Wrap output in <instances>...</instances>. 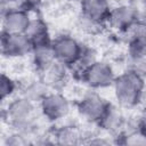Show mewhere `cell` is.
<instances>
[{
  "label": "cell",
  "instance_id": "cell-1",
  "mask_svg": "<svg viewBox=\"0 0 146 146\" xmlns=\"http://www.w3.org/2000/svg\"><path fill=\"white\" fill-rule=\"evenodd\" d=\"M113 89L120 106L125 108L136 107L143 102L145 96L146 76L133 68H129L116 76Z\"/></svg>",
  "mask_w": 146,
  "mask_h": 146
},
{
  "label": "cell",
  "instance_id": "cell-2",
  "mask_svg": "<svg viewBox=\"0 0 146 146\" xmlns=\"http://www.w3.org/2000/svg\"><path fill=\"white\" fill-rule=\"evenodd\" d=\"M34 113V102L25 96L9 99L3 112L8 123H10L17 131L26 133L32 127V119Z\"/></svg>",
  "mask_w": 146,
  "mask_h": 146
},
{
  "label": "cell",
  "instance_id": "cell-3",
  "mask_svg": "<svg viewBox=\"0 0 146 146\" xmlns=\"http://www.w3.org/2000/svg\"><path fill=\"white\" fill-rule=\"evenodd\" d=\"M81 82L92 90L105 89L113 87V83L116 79L113 67L102 60H96L86 67L79 75Z\"/></svg>",
  "mask_w": 146,
  "mask_h": 146
},
{
  "label": "cell",
  "instance_id": "cell-4",
  "mask_svg": "<svg viewBox=\"0 0 146 146\" xmlns=\"http://www.w3.org/2000/svg\"><path fill=\"white\" fill-rule=\"evenodd\" d=\"M111 105V103H108L96 91H89L79 99L76 103V108L79 114L88 122L99 124Z\"/></svg>",
  "mask_w": 146,
  "mask_h": 146
},
{
  "label": "cell",
  "instance_id": "cell-5",
  "mask_svg": "<svg viewBox=\"0 0 146 146\" xmlns=\"http://www.w3.org/2000/svg\"><path fill=\"white\" fill-rule=\"evenodd\" d=\"M83 44L68 34H60L52 39V49L56 60L70 68L79 60Z\"/></svg>",
  "mask_w": 146,
  "mask_h": 146
},
{
  "label": "cell",
  "instance_id": "cell-6",
  "mask_svg": "<svg viewBox=\"0 0 146 146\" xmlns=\"http://www.w3.org/2000/svg\"><path fill=\"white\" fill-rule=\"evenodd\" d=\"M41 114L51 122L59 121L67 116L71 110L68 99L60 92H48L39 103Z\"/></svg>",
  "mask_w": 146,
  "mask_h": 146
},
{
  "label": "cell",
  "instance_id": "cell-7",
  "mask_svg": "<svg viewBox=\"0 0 146 146\" xmlns=\"http://www.w3.org/2000/svg\"><path fill=\"white\" fill-rule=\"evenodd\" d=\"M0 48L2 56L6 58L24 57L32 51V44L25 33L13 34L1 31Z\"/></svg>",
  "mask_w": 146,
  "mask_h": 146
},
{
  "label": "cell",
  "instance_id": "cell-8",
  "mask_svg": "<svg viewBox=\"0 0 146 146\" xmlns=\"http://www.w3.org/2000/svg\"><path fill=\"white\" fill-rule=\"evenodd\" d=\"M138 18V14L132 7L121 5L111 9L106 25H108L116 32L128 33V31L131 29V26L136 23Z\"/></svg>",
  "mask_w": 146,
  "mask_h": 146
},
{
  "label": "cell",
  "instance_id": "cell-9",
  "mask_svg": "<svg viewBox=\"0 0 146 146\" xmlns=\"http://www.w3.org/2000/svg\"><path fill=\"white\" fill-rule=\"evenodd\" d=\"M30 13L19 8H13L2 13V31L13 34H23L26 32L30 22Z\"/></svg>",
  "mask_w": 146,
  "mask_h": 146
},
{
  "label": "cell",
  "instance_id": "cell-10",
  "mask_svg": "<svg viewBox=\"0 0 146 146\" xmlns=\"http://www.w3.org/2000/svg\"><path fill=\"white\" fill-rule=\"evenodd\" d=\"M111 9L108 0H80L81 16L103 25H106Z\"/></svg>",
  "mask_w": 146,
  "mask_h": 146
},
{
  "label": "cell",
  "instance_id": "cell-11",
  "mask_svg": "<svg viewBox=\"0 0 146 146\" xmlns=\"http://www.w3.org/2000/svg\"><path fill=\"white\" fill-rule=\"evenodd\" d=\"M128 56L132 64L133 70L144 74L146 66V38L130 36L128 41Z\"/></svg>",
  "mask_w": 146,
  "mask_h": 146
},
{
  "label": "cell",
  "instance_id": "cell-12",
  "mask_svg": "<svg viewBox=\"0 0 146 146\" xmlns=\"http://www.w3.org/2000/svg\"><path fill=\"white\" fill-rule=\"evenodd\" d=\"M25 34L29 38L32 48L52 42V39L50 38L49 27L47 23L41 18H32Z\"/></svg>",
  "mask_w": 146,
  "mask_h": 146
},
{
  "label": "cell",
  "instance_id": "cell-13",
  "mask_svg": "<svg viewBox=\"0 0 146 146\" xmlns=\"http://www.w3.org/2000/svg\"><path fill=\"white\" fill-rule=\"evenodd\" d=\"M31 55H32L33 65L40 73H43L55 62H57L55 58L54 49H52V42L32 48Z\"/></svg>",
  "mask_w": 146,
  "mask_h": 146
},
{
  "label": "cell",
  "instance_id": "cell-14",
  "mask_svg": "<svg viewBox=\"0 0 146 146\" xmlns=\"http://www.w3.org/2000/svg\"><path fill=\"white\" fill-rule=\"evenodd\" d=\"M67 67L66 65L55 62L48 70H46L43 74V81L48 87H59L63 86L67 80Z\"/></svg>",
  "mask_w": 146,
  "mask_h": 146
},
{
  "label": "cell",
  "instance_id": "cell-15",
  "mask_svg": "<svg viewBox=\"0 0 146 146\" xmlns=\"http://www.w3.org/2000/svg\"><path fill=\"white\" fill-rule=\"evenodd\" d=\"M122 122H123V117L121 113L113 105H111L110 110L107 111V113L105 114V116L103 117V120L99 122L98 125L107 131L114 132V131H117L119 128L122 127Z\"/></svg>",
  "mask_w": 146,
  "mask_h": 146
},
{
  "label": "cell",
  "instance_id": "cell-16",
  "mask_svg": "<svg viewBox=\"0 0 146 146\" xmlns=\"http://www.w3.org/2000/svg\"><path fill=\"white\" fill-rule=\"evenodd\" d=\"M47 84L46 82L42 81H32L30 84H27L23 91V96H25L26 98H29L32 102H38L40 103V100L48 94L47 91Z\"/></svg>",
  "mask_w": 146,
  "mask_h": 146
},
{
  "label": "cell",
  "instance_id": "cell-17",
  "mask_svg": "<svg viewBox=\"0 0 146 146\" xmlns=\"http://www.w3.org/2000/svg\"><path fill=\"white\" fill-rule=\"evenodd\" d=\"M16 89H17L16 81L6 73H2L0 79V99L2 102L10 99L13 95L16 92Z\"/></svg>",
  "mask_w": 146,
  "mask_h": 146
},
{
  "label": "cell",
  "instance_id": "cell-18",
  "mask_svg": "<svg viewBox=\"0 0 146 146\" xmlns=\"http://www.w3.org/2000/svg\"><path fill=\"white\" fill-rule=\"evenodd\" d=\"M124 139L122 144H128V145H146V135L139 129L136 128V130L131 132H127L122 136Z\"/></svg>",
  "mask_w": 146,
  "mask_h": 146
},
{
  "label": "cell",
  "instance_id": "cell-19",
  "mask_svg": "<svg viewBox=\"0 0 146 146\" xmlns=\"http://www.w3.org/2000/svg\"><path fill=\"white\" fill-rule=\"evenodd\" d=\"M130 36H139V38H146V19L138 18L136 23L131 26V29L127 33Z\"/></svg>",
  "mask_w": 146,
  "mask_h": 146
},
{
  "label": "cell",
  "instance_id": "cell-20",
  "mask_svg": "<svg viewBox=\"0 0 146 146\" xmlns=\"http://www.w3.org/2000/svg\"><path fill=\"white\" fill-rule=\"evenodd\" d=\"M43 0H22V8L26 11H36L41 8Z\"/></svg>",
  "mask_w": 146,
  "mask_h": 146
},
{
  "label": "cell",
  "instance_id": "cell-21",
  "mask_svg": "<svg viewBox=\"0 0 146 146\" xmlns=\"http://www.w3.org/2000/svg\"><path fill=\"white\" fill-rule=\"evenodd\" d=\"M138 128H139V129H140V130H141V131H143V132L146 135V117H144V120H143V121L139 123Z\"/></svg>",
  "mask_w": 146,
  "mask_h": 146
},
{
  "label": "cell",
  "instance_id": "cell-22",
  "mask_svg": "<svg viewBox=\"0 0 146 146\" xmlns=\"http://www.w3.org/2000/svg\"><path fill=\"white\" fill-rule=\"evenodd\" d=\"M143 7H144V9L146 11V0H143Z\"/></svg>",
  "mask_w": 146,
  "mask_h": 146
},
{
  "label": "cell",
  "instance_id": "cell-23",
  "mask_svg": "<svg viewBox=\"0 0 146 146\" xmlns=\"http://www.w3.org/2000/svg\"><path fill=\"white\" fill-rule=\"evenodd\" d=\"M144 75L146 76V66H145V71H144Z\"/></svg>",
  "mask_w": 146,
  "mask_h": 146
}]
</instances>
